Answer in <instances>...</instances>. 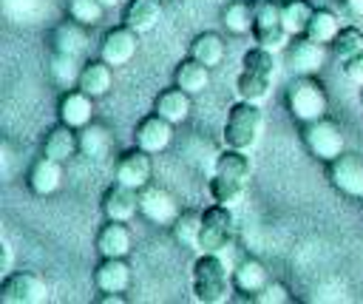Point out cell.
I'll return each instance as SVG.
<instances>
[{
  "label": "cell",
  "instance_id": "277c9868",
  "mask_svg": "<svg viewBox=\"0 0 363 304\" xmlns=\"http://www.w3.org/2000/svg\"><path fill=\"white\" fill-rule=\"evenodd\" d=\"M286 108L301 122L320 119L326 114V94H323L320 82L312 77H303V74L298 80H292L286 88Z\"/></svg>",
  "mask_w": 363,
  "mask_h": 304
},
{
  "label": "cell",
  "instance_id": "4fadbf2b",
  "mask_svg": "<svg viewBox=\"0 0 363 304\" xmlns=\"http://www.w3.org/2000/svg\"><path fill=\"white\" fill-rule=\"evenodd\" d=\"M136 210H139V190L113 179V185H108L105 193H102V213H105V219L130 222L136 216Z\"/></svg>",
  "mask_w": 363,
  "mask_h": 304
},
{
  "label": "cell",
  "instance_id": "d590c367",
  "mask_svg": "<svg viewBox=\"0 0 363 304\" xmlns=\"http://www.w3.org/2000/svg\"><path fill=\"white\" fill-rule=\"evenodd\" d=\"M332 48H335V54L340 60H349V57L360 54L363 51V31L357 26H343L337 31V37L332 40Z\"/></svg>",
  "mask_w": 363,
  "mask_h": 304
},
{
  "label": "cell",
  "instance_id": "5b68a950",
  "mask_svg": "<svg viewBox=\"0 0 363 304\" xmlns=\"http://www.w3.org/2000/svg\"><path fill=\"white\" fill-rule=\"evenodd\" d=\"M233 239V207L210 205L201 210V230H199V253H221Z\"/></svg>",
  "mask_w": 363,
  "mask_h": 304
},
{
  "label": "cell",
  "instance_id": "83f0119b",
  "mask_svg": "<svg viewBox=\"0 0 363 304\" xmlns=\"http://www.w3.org/2000/svg\"><path fill=\"white\" fill-rule=\"evenodd\" d=\"M190 57H196L204 65H218L224 57V40L216 31H201L193 43H190Z\"/></svg>",
  "mask_w": 363,
  "mask_h": 304
},
{
  "label": "cell",
  "instance_id": "7bdbcfd3",
  "mask_svg": "<svg viewBox=\"0 0 363 304\" xmlns=\"http://www.w3.org/2000/svg\"><path fill=\"white\" fill-rule=\"evenodd\" d=\"M105 9H113V6H119V0H99Z\"/></svg>",
  "mask_w": 363,
  "mask_h": 304
},
{
  "label": "cell",
  "instance_id": "74e56055",
  "mask_svg": "<svg viewBox=\"0 0 363 304\" xmlns=\"http://www.w3.org/2000/svg\"><path fill=\"white\" fill-rule=\"evenodd\" d=\"M79 71H82V68H77V57H74V54H62V51L54 54V60H51V74H54V80H57L60 85L77 82V80H79Z\"/></svg>",
  "mask_w": 363,
  "mask_h": 304
},
{
  "label": "cell",
  "instance_id": "8992f818",
  "mask_svg": "<svg viewBox=\"0 0 363 304\" xmlns=\"http://www.w3.org/2000/svg\"><path fill=\"white\" fill-rule=\"evenodd\" d=\"M45 298H48V287L31 270H11L0 281V301L3 304H40Z\"/></svg>",
  "mask_w": 363,
  "mask_h": 304
},
{
  "label": "cell",
  "instance_id": "e0dca14e",
  "mask_svg": "<svg viewBox=\"0 0 363 304\" xmlns=\"http://www.w3.org/2000/svg\"><path fill=\"white\" fill-rule=\"evenodd\" d=\"M96 247L105 256H128L130 250V230H128V222H116V219H108L99 233H96Z\"/></svg>",
  "mask_w": 363,
  "mask_h": 304
},
{
  "label": "cell",
  "instance_id": "1f68e13d",
  "mask_svg": "<svg viewBox=\"0 0 363 304\" xmlns=\"http://www.w3.org/2000/svg\"><path fill=\"white\" fill-rule=\"evenodd\" d=\"M54 43H57V51L77 57V54L85 48V43H88V37H85V31H82V23L71 20V23H65V26H60V28L54 31Z\"/></svg>",
  "mask_w": 363,
  "mask_h": 304
},
{
  "label": "cell",
  "instance_id": "cb8c5ba5",
  "mask_svg": "<svg viewBox=\"0 0 363 304\" xmlns=\"http://www.w3.org/2000/svg\"><path fill=\"white\" fill-rule=\"evenodd\" d=\"M216 176H227V179H235V182H244L250 179L252 173V162L247 156V151H238V148H224L218 156H216V168H213Z\"/></svg>",
  "mask_w": 363,
  "mask_h": 304
},
{
  "label": "cell",
  "instance_id": "60d3db41",
  "mask_svg": "<svg viewBox=\"0 0 363 304\" xmlns=\"http://www.w3.org/2000/svg\"><path fill=\"white\" fill-rule=\"evenodd\" d=\"M11 259H14L11 244H9V241H3V244H0V273H3V276H6V273H11Z\"/></svg>",
  "mask_w": 363,
  "mask_h": 304
},
{
  "label": "cell",
  "instance_id": "4dcf8cb0",
  "mask_svg": "<svg viewBox=\"0 0 363 304\" xmlns=\"http://www.w3.org/2000/svg\"><path fill=\"white\" fill-rule=\"evenodd\" d=\"M173 230V239L184 247H196L199 244V230H201V213L196 210H184L176 216V222L170 224Z\"/></svg>",
  "mask_w": 363,
  "mask_h": 304
},
{
  "label": "cell",
  "instance_id": "ba28073f",
  "mask_svg": "<svg viewBox=\"0 0 363 304\" xmlns=\"http://www.w3.org/2000/svg\"><path fill=\"white\" fill-rule=\"evenodd\" d=\"M303 142H306L309 153L318 156V159H323V162H329V159H335L337 153H343V131H340L337 122H332V119H326V116L306 122V128H303Z\"/></svg>",
  "mask_w": 363,
  "mask_h": 304
},
{
  "label": "cell",
  "instance_id": "44dd1931",
  "mask_svg": "<svg viewBox=\"0 0 363 304\" xmlns=\"http://www.w3.org/2000/svg\"><path fill=\"white\" fill-rule=\"evenodd\" d=\"M162 17V0H130L125 6V26H130L136 34H145L150 28H156Z\"/></svg>",
  "mask_w": 363,
  "mask_h": 304
},
{
  "label": "cell",
  "instance_id": "7c38bea8",
  "mask_svg": "<svg viewBox=\"0 0 363 304\" xmlns=\"http://www.w3.org/2000/svg\"><path fill=\"white\" fill-rule=\"evenodd\" d=\"M150 156H153V153H147V151H142V148L125 151V153L119 156V162H116V170H113L116 182L130 185V188H136V190H142L145 185H150V173H153Z\"/></svg>",
  "mask_w": 363,
  "mask_h": 304
},
{
  "label": "cell",
  "instance_id": "3957f363",
  "mask_svg": "<svg viewBox=\"0 0 363 304\" xmlns=\"http://www.w3.org/2000/svg\"><path fill=\"white\" fill-rule=\"evenodd\" d=\"M250 6H252V40H255V45H264L272 51L289 45L292 34L286 31L284 17H281L284 0H250Z\"/></svg>",
  "mask_w": 363,
  "mask_h": 304
},
{
  "label": "cell",
  "instance_id": "52a82bcc",
  "mask_svg": "<svg viewBox=\"0 0 363 304\" xmlns=\"http://www.w3.org/2000/svg\"><path fill=\"white\" fill-rule=\"evenodd\" d=\"M326 176L335 190L352 199H363V156L343 151L326 162Z\"/></svg>",
  "mask_w": 363,
  "mask_h": 304
},
{
  "label": "cell",
  "instance_id": "8d00e7d4",
  "mask_svg": "<svg viewBox=\"0 0 363 304\" xmlns=\"http://www.w3.org/2000/svg\"><path fill=\"white\" fill-rule=\"evenodd\" d=\"M105 14V6L99 0H68V17L82 26H96Z\"/></svg>",
  "mask_w": 363,
  "mask_h": 304
},
{
  "label": "cell",
  "instance_id": "e575fe53",
  "mask_svg": "<svg viewBox=\"0 0 363 304\" xmlns=\"http://www.w3.org/2000/svg\"><path fill=\"white\" fill-rule=\"evenodd\" d=\"M224 26H227V31H233V34H247V31H252V6H250V3H241V0L230 3V6L224 9Z\"/></svg>",
  "mask_w": 363,
  "mask_h": 304
},
{
  "label": "cell",
  "instance_id": "836d02e7",
  "mask_svg": "<svg viewBox=\"0 0 363 304\" xmlns=\"http://www.w3.org/2000/svg\"><path fill=\"white\" fill-rule=\"evenodd\" d=\"M241 65L247 71H255V74H264V77H275V51L264 48V45H252V48L244 51Z\"/></svg>",
  "mask_w": 363,
  "mask_h": 304
},
{
  "label": "cell",
  "instance_id": "d6a6232c",
  "mask_svg": "<svg viewBox=\"0 0 363 304\" xmlns=\"http://www.w3.org/2000/svg\"><path fill=\"white\" fill-rule=\"evenodd\" d=\"M79 151L91 159H102L105 151H108V131L102 125H94L88 122L82 131H79Z\"/></svg>",
  "mask_w": 363,
  "mask_h": 304
},
{
  "label": "cell",
  "instance_id": "9a60e30c",
  "mask_svg": "<svg viewBox=\"0 0 363 304\" xmlns=\"http://www.w3.org/2000/svg\"><path fill=\"white\" fill-rule=\"evenodd\" d=\"M57 114H60V122L74 128V131H82L88 122H91V114H94V97L85 94L82 88H71L60 97L57 102Z\"/></svg>",
  "mask_w": 363,
  "mask_h": 304
},
{
  "label": "cell",
  "instance_id": "ffe728a7",
  "mask_svg": "<svg viewBox=\"0 0 363 304\" xmlns=\"http://www.w3.org/2000/svg\"><path fill=\"white\" fill-rule=\"evenodd\" d=\"M74 151H79V134L74 128H68V125L60 122L57 128L48 131V136L43 142V153L45 156H51L57 162H68L74 156Z\"/></svg>",
  "mask_w": 363,
  "mask_h": 304
},
{
  "label": "cell",
  "instance_id": "2e32d148",
  "mask_svg": "<svg viewBox=\"0 0 363 304\" xmlns=\"http://www.w3.org/2000/svg\"><path fill=\"white\" fill-rule=\"evenodd\" d=\"M94 284L102 293H125L130 287V264L122 256H105L94 270Z\"/></svg>",
  "mask_w": 363,
  "mask_h": 304
},
{
  "label": "cell",
  "instance_id": "7a4b0ae2",
  "mask_svg": "<svg viewBox=\"0 0 363 304\" xmlns=\"http://www.w3.org/2000/svg\"><path fill=\"white\" fill-rule=\"evenodd\" d=\"M261 131H264V114L255 102L238 99L235 105H230L227 119H224V145L227 148L252 151L261 139Z\"/></svg>",
  "mask_w": 363,
  "mask_h": 304
},
{
  "label": "cell",
  "instance_id": "603a6c76",
  "mask_svg": "<svg viewBox=\"0 0 363 304\" xmlns=\"http://www.w3.org/2000/svg\"><path fill=\"white\" fill-rule=\"evenodd\" d=\"M111 80H113V74H111V65L99 57V60H91V63H85L82 65V71H79V80H77V88H82L85 94H91L94 99L96 97H102V94H108V88H111Z\"/></svg>",
  "mask_w": 363,
  "mask_h": 304
},
{
  "label": "cell",
  "instance_id": "f546056e",
  "mask_svg": "<svg viewBox=\"0 0 363 304\" xmlns=\"http://www.w3.org/2000/svg\"><path fill=\"white\" fill-rule=\"evenodd\" d=\"M244 182H235V179H227V176H216L210 179V196L213 202L224 205V207H235L241 199H244Z\"/></svg>",
  "mask_w": 363,
  "mask_h": 304
},
{
  "label": "cell",
  "instance_id": "30bf717a",
  "mask_svg": "<svg viewBox=\"0 0 363 304\" xmlns=\"http://www.w3.org/2000/svg\"><path fill=\"white\" fill-rule=\"evenodd\" d=\"M139 213L153 224H173L179 216V205L167 190L156 185H145L139 190Z\"/></svg>",
  "mask_w": 363,
  "mask_h": 304
},
{
  "label": "cell",
  "instance_id": "ee69618b",
  "mask_svg": "<svg viewBox=\"0 0 363 304\" xmlns=\"http://www.w3.org/2000/svg\"><path fill=\"white\" fill-rule=\"evenodd\" d=\"M360 102H363V85H360Z\"/></svg>",
  "mask_w": 363,
  "mask_h": 304
},
{
  "label": "cell",
  "instance_id": "7402d4cb",
  "mask_svg": "<svg viewBox=\"0 0 363 304\" xmlns=\"http://www.w3.org/2000/svg\"><path fill=\"white\" fill-rule=\"evenodd\" d=\"M173 85L184 88L187 94H199V91H204V88L210 85V65L199 63L196 57L182 60V63L176 65V71H173Z\"/></svg>",
  "mask_w": 363,
  "mask_h": 304
},
{
  "label": "cell",
  "instance_id": "d4e9b609",
  "mask_svg": "<svg viewBox=\"0 0 363 304\" xmlns=\"http://www.w3.org/2000/svg\"><path fill=\"white\" fill-rule=\"evenodd\" d=\"M233 284L241 290V293H261L267 284H269V276H267V267L258 261V259H244L235 270H233Z\"/></svg>",
  "mask_w": 363,
  "mask_h": 304
},
{
  "label": "cell",
  "instance_id": "d6986e66",
  "mask_svg": "<svg viewBox=\"0 0 363 304\" xmlns=\"http://www.w3.org/2000/svg\"><path fill=\"white\" fill-rule=\"evenodd\" d=\"M153 111L162 114L164 119H170L173 125H176V122H184L187 114H190V94H187L184 88H179V85L164 88V91L156 94V99H153Z\"/></svg>",
  "mask_w": 363,
  "mask_h": 304
},
{
  "label": "cell",
  "instance_id": "9c48e42d",
  "mask_svg": "<svg viewBox=\"0 0 363 304\" xmlns=\"http://www.w3.org/2000/svg\"><path fill=\"white\" fill-rule=\"evenodd\" d=\"M286 63H289V68H292L295 74L312 77L315 71L323 68V63H326V48H323V43H318V40H312V37H306V34H298V37H292L289 45H286Z\"/></svg>",
  "mask_w": 363,
  "mask_h": 304
},
{
  "label": "cell",
  "instance_id": "5bb4252c",
  "mask_svg": "<svg viewBox=\"0 0 363 304\" xmlns=\"http://www.w3.org/2000/svg\"><path fill=\"white\" fill-rule=\"evenodd\" d=\"M133 54H136V31L130 26L111 28L99 43V57L108 65H125L133 60Z\"/></svg>",
  "mask_w": 363,
  "mask_h": 304
},
{
  "label": "cell",
  "instance_id": "ac0fdd59",
  "mask_svg": "<svg viewBox=\"0 0 363 304\" xmlns=\"http://www.w3.org/2000/svg\"><path fill=\"white\" fill-rule=\"evenodd\" d=\"M60 179H62V162L51 159L43 153V159H37L28 170V188L37 193V196H48L60 188Z\"/></svg>",
  "mask_w": 363,
  "mask_h": 304
},
{
  "label": "cell",
  "instance_id": "ab89813d",
  "mask_svg": "<svg viewBox=\"0 0 363 304\" xmlns=\"http://www.w3.org/2000/svg\"><path fill=\"white\" fill-rule=\"evenodd\" d=\"M343 74H346L352 82L363 85V51L354 54V57H349V60H343Z\"/></svg>",
  "mask_w": 363,
  "mask_h": 304
},
{
  "label": "cell",
  "instance_id": "8fae6325",
  "mask_svg": "<svg viewBox=\"0 0 363 304\" xmlns=\"http://www.w3.org/2000/svg\"><path fill=\"white\" fill-rule=\"evenodd\" d=\"M170 139H173V122L164 119V116L156 114V111L147 114L145 119H139V125H136V131H133L136 148H142V151H147V153L164 151V148L170 145Z\"/></svg>",
  "mask_w": 363,
  "mask_h": 304
},
{
  "label": "cell",
  "instance_id": "f35d334b",
  "mask_svg": "<svg viewBox=\"0 0 363 304\" xmlns=\"http://www.w3.org/2000/svg\"><path fill=\"white\" fill-rule=\"evenodd\" d=\"M252 301H258V304H284V301H289V295H286V287L284 284L269 281L261 293L252 295Z\"/></svg>",
  "mask_w": 363,
  "mask_h": 304
},
{
  "label": "cell",
  "instance_id": "b9f144b4",
  "mask_svg": "<svg viewBox=\"0 0 363 304\" xmlns=\"http://www.w3.org/2000/svg\"><path fill=\"white\" fill-rule=\"evenodd\" d=\"M346 6H349L354 14H363V0H346Z\"/></svg>",
  "mask_w": 363,
  "mask_h": 304
},
{
  "label": "cell",
  "instance_id": "6da1fadb",
  "mask_svg": "<svg viewBox=\"0 0 363 304\" xmlns=\"http://www.w3.org/2000/svg\"><path fill=\"white\" fill-rule=\"evenodd\" d=\"M193 295L201 304H221L230 295V270L221 253H199L193 261Z\"/></svg>",
  "mask_w": 363,
  "mask_h": 304
},
{
  "label": "cell",
  "instance_id": "f1b7e54d",
  "mask_svg": "<svg viewBox=\"0 0 363 304\" xmlns=\"http://www.w3.org/2000/svg\"><path fill=\"white\" fill-rule=\"evenodd\" d=\"M312 11H315V6H309L306 0H284V6H281V17H284L286 31H289L292 37L303 34L306 26H309Z\"/></svg>",
  "mask_w": 363,
  "mask_h": 304
},
{
  "label": "cell",
  "instance_id": "4316f807",
  "mask_svg": "<svg viewBox=\"0 0 363 304\" xmlns=\"http://www.w3.org/2000/svg\"><path fill=\"white\" fill-rule=\"evenodd\" d=\"M340 31V20L332 9H315L312 17H309V26H306V37L318 40V43H332Z\"/></svg>",
  "mask_w": 363,
  "mask_h": 304
},
{
  "label": "cell",
  "instance_id": "484cf974",
  "mask_svg": "<svg viewBox=\"0 0 363 304\" xmlns=\"http://www.w3.org/2000/svg\"><path fill=\"white\" fill-rule=\"evenodd\" d=\"M269 82H272V77H264V74H255V71H241L238 74V80H235V94H238V99H244V102H255V105H261L267 97H269Z\"/></svg>",
  "mask_w": 363,
  "mask_h": 304
}]
</instances>
